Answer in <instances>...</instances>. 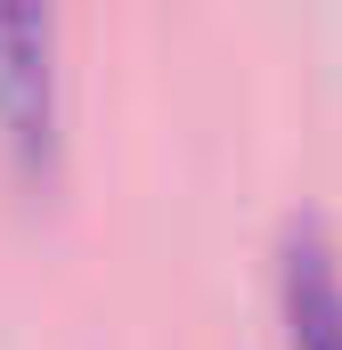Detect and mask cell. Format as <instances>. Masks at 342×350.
Masks as SVG:
<instances>
[{
	"label": "cell",
	"mask_w": 342,
	"mask_h": 350,
	"mask_svg": "<svg viewBox=\"0 0 342 350\" xmlns=\"http://www.w3.org/2000/svg\"><path fill=\"white\" fill-rule=\"evenodd\" d=\"M0 147L25 179H57L66 98H57V16L49 0H0Z\"/></svg>",
	"instance_id": "1"
},
{
	"label": "cell",
	"mask_w": 342,
	"mask_h": 350,
	"mask_svg": "<svg viewBox=\"0 0 342 350\" xmlns=\"http://www.w3.org/2000/svg\"><path fill=\"white\" fill-rule=\"evenodd\" d=\"M277 334L285 350H342V253L318 220L277 237Z\"/></svg>",
	"instance_id": "2"
}]
</instances>
